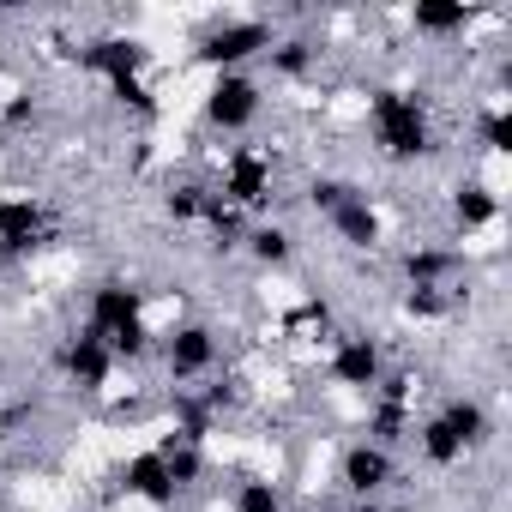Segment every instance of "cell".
<instances>
[{"instance_id": "obj_1", "label": "cell", "mask_w": 512, "mask_h": 512, "mask_svg": "<svg viewBox=\"0 0 512 512\" xmlns=\"http://www.w3.org/2000/svg\"><path fill=\"white\" fill-rule=\"evenodd\" d=\"M368 133H374V151H380L386 163H428V157L440 151L434 115H428V97H422V91L374 85V91H368Z\"/></svg>"}, {"instance_id": "obj_2", "label": "cell", "mask_w": 512, "mask_h": 512, "mask_svg": "<svg viewBox=\"0 0 512 512\" xmlns=\"http://www.w3.org/2000/svg\"><path fill=\"white\" fill-rule=\"evenodd\" d=\"M211 193H217L223 205H235L241 217L260 223V217L272 211V193H278V157L260 151V145H229V151H223V169H217V181H211Z\"/></svg>"}, {"instance_id": "obj_3", "label": "cell", "mask_w": 512, "mask_h": 512, "mask_svg": "<svg viewBox=\"0 0 512 512\" xmlns=\"http://www.w3.org/2000/svg\"><path fill=\"white\" fill-rule=\"evenodd\" d=\"M278 43V25L272 19H223L199 37L193 61L211 67V73H247V61H266V49Z\"/></svg>"}, {"instance_id": "obj_4", "label": "cell", "mask_w": 512, "mask_h": 512, "mask_svg": "<svg viewBox=\"0 0 512 512\" xmlns=\"http://www.w3.org/2000/svg\"><path fill=\"white\" fill-rule=\"evenodd\" d=\"M217 356H223V344H217L211 320H181V326L157 332V362H163V374H169L175 392H187L193 380H205L217 368Z\"/></svg>"}, {"instance_id": "obj_5", "label": "cell", "mask_w": 512, "mask_h": 512, "mask_svg": "<svg viewBox=\"0 0 512 512\" xmlns=\"http://www.w3.org/2000/svg\"><path fill=\"white\" fill-rule=\"evenodd\" d=\"M260 109H266V85L253 79V73H211L205 103H199L205 127H211V133H229V139L260 121Z\"/></svg>"}, {"instance_id": "obj_6", "label": "cell", "mask_w": 512, "mask_h": 512, "mask_svg": "<svg viewBox=\"0 0 512 512\" xmlns=\"http://www.w3.org/2000/svg\"><path fill=\"white\" fill-rule=\"evenodd\" d=\"M55 241V211H49V199H37V193H0V253L19 266V260H31L37 247H49Z\"/></svg>"}, {"instance_id": "obj_7", "label": "cell", "mask_w": 512, "mask_h": 512, "mask_svg": "<svg viewBox=\"0 0 512 512\" xmlns=\"http://www.w3.org/2000/svg\"><path fill=\"white\" fill-rule=\"evenodd\" d=\"M386 374V344L374 332H338L332 356H326V380L338 392H374V380Z\"/></svg>"}, {"instance_id": "obj_8", "label": "cell", "mask_w": 512, "mask_h": 512, "mask_svg": "<svg viewBox=\"0 0 512 512\" xmlns=\"http://www.w3.org/2000/svg\"><path fill=\"white\" fill-rule=\"evenodd\" d=\"M55 374L67 380V386H79L85 398H97L109 380H115V356H109V344L97 338V332H67L61 344H55Z\"/></svg>"}, {"instance_id": "obj_9", "label": "cell", "mask_w": 512, "mask_h": 512, "mask_svg": "<svg viewBox=\"0 0 512 512\" xmlns=\"http://www.w3.org/2000/svg\"><path fill=\"white\" fill-rule=\"evenodd\" d=\"M73 61H79L85 73H97L103 85H121V79H145V67H151V43L115 31V37H91V43H79Z\"/></svg>"}, {"instance_id": "obj_10", "label": "cell", "mask_w": 512, "mask_h": 512, "mask_svg": "<svg viewBox=\"0 0 512 512\" xmlns=\"http://www.w3.org/2000/svg\"><path fill=\"white\" fill-rule=\"evenodd\" d=\"M392 482H398V458H392L386 446L350 440V446L338 452V488H344L350 500H380Z\"/></svg>"}, {"instance_id": "obj_11", "label": "cell", "mask_w": 512, "mask_h": 512, "mask_svg": "<svg viewBox=\"0 0 512 512\" xmlns=\"http://www.w3.org/2000/svg\"><path fill=\"white\" fill-rule=\"evenodd\" d=\"M127 320H145V284H133V278H121V272L97 278L91 296H85V332L109 338V332L127 326Z\"/></svg>"}, {"instance_id": "obj_12", "label": "cell", "mask_w": 512, "mask_h": 512, "mask_svg": "<svg viewBox=\"0 0 512 512\" xmlns=\"http://www.w3.org/2000/svg\"><path fill=\"white\" fill-rule=\"evenodd\" d=\"M115 482H121V494H127V500L157 506V512H169V506L181 500V494H175V482H169V464H163V452H157V446L133 452V458L115 470Z\"/></svg>"}, {"instance_id": "obj_13", "label": "cell", "mask_w": 512, "mask_h": 512, "mask_svg": "<svg viewBox=\"0 0 512 512\" xmlns=\"http://www.w3.org/2000/svg\"><path fill=\"white\" fill-rule=\"evenodd\" d=\"M326 229H332V241H344V247H356V253H374V247L386 241V211H380L368 193H356V199H344V205L326 217Z\"/></svg>"}, {"instance_id": "obj_14", "label": "cell", "mask_w": 512, "mask_h": 512, "mask_svg": "<svg viewBox=\"0 0 512 512\" xmlns=\"http://www.w3.org/2000/svg\"><path fill=\"white\" fill-rule=\"evenodd\" d=\"M434 416L452 428V440L464 446V458H470V452H482V446L494 440V416H488V404H482L476 392H452V398H446Z\"/></svg>"}, {"instance_id": "obj_15", "label": "cell", "mask_w": 512, "mask_h": 512, "mask_svg": "<svg viewBox=\"0 0 512 512\" xmlns=\"http://www.w3.org/2000/svg\"><path fill=\"white\" fill-rule=\"evenodd\" d=\"M398 272H404V290H446V278L458 272V253L440 241H416L398 253Z\"/></svg>"}, {"instance_id": "obj_16", "label": "cell", "mask_w": 512, "mask_h": 512, "mask_svg": "<svg viewBox=\"0 0 512 512\" xmlns=\"http://www.w3.org/2000/svg\"><path fill=\"white\" fill-rule=\"evenodd\" d=\"M241 253H247V260L260 266V272H284V266H296V229H290V223L260 217V223H247Z\"/></svg>"}, {"instance_id": "obj_17", "label": "cell", "mask_w": 512, "mask_h": 512, "mask_svg": "<svg viewBox=\"0 0 512 512\" xmlns=\"http://www.w3.org/2000/svg\"><path fill=\"white\" fill-rule=\"evenodd\" d=\"M476 19H482V13L464 7V0H416V7H410V31L428 37V43H452V37H464Z\"/></svg>"}, {"instance_id": "obj_18", "label": "cell", "mask_w": 512, "mask_h": 512, "mask_svg": "<svg viewBox=\"0 0 512 512\" xmlns=\"http://www.w3.org/2000/svg\"><path fill=\"white\" fill-rule=\"evenodd\" d=\"M488 223H500V193H494L488 181L464 175V181L452 187V229H458V235H476V229H488Z\"/></svg>"}, {"instance_id": "obj_19", "label": "cell", "mask_w": 512, "mask_h": 512, "mask_svg": "<svg viewBox=\"0 0 512 512\" xmlns=\"http://www.w3.org/2000/svg\"><path fill=\"white\" fill-rule=\"evenodd\" d=\"M266 67H272V79H290V85H302V79L320 67V43H314L308 31H296V37H278V43L266 49Z\"/></svg>"}, {"instance_id": "obj_20", "label": "cell", "mask_w": 512, "mask_h": 512, "mask_svg": "<svg viewBox=\"0 0 512 512\" xmlns=\"http://www.w3.org/2000/svg\"><path fill=\"white\" fill-rule=\"evenodd\" d=\"M199 223H205V235H211V253H241V235H247V223H253V217H241L235 205H223L217 193H205Z\"/></svg>"}, {"instance_id": "obj_21", "label": "cell", "mask_w": 512, "mask_h": 512, "mask_svg": "<svg viewBox=\"0 0 512 512\" xmlns=\"http://www.w3.org/2000/svg\"><path fill=\"white\" fill-rule=\"evenodd\" d=\"M410 440H416V452H422L428 470H458V464H464V446L452 440V428H446L440 416H422Z\"/></svg>"}, {"instance_id": "obj_22", "label": "cell", "mask_w": 512, "mask_h": 512, "mask_svg": "<svg viewBox=\"0 0 512 512\" xmlns=\"http://www.w3.org/2000/svg\"><path fill=\"white\" fill-rule=\"evenodd\" d=\"M157 452H163V464H169L175 494H187V488H199V482H205V446H193V440H181V434H163V440H157Z\"/></svg>"}, {"instance_id": "obj_23", "label": "cell", "mask_w": 512, "mask_h": 512, "mask_svg": "<svg viewBox=\"0 0 512 512\" xmlns=\"http://www.w3.org/2000/svg\"><path fill=\"white\" fill-rule=\"evenodd\" d=\"M103 344H109L115 368H139V362H151V356H157V332H151L145 320H127V326H115Z\"/></svg>"}, {"instance_id": "obj_24", "label": "cell", "mask_w": 512, "mask_h": 512, "mask_svg": "<svg viewBox=\"0 0 512 512\" xmlns=\"http://www.w3.org/2000/svg\"><path fill=\"white\" fill-rule=\"evenodd\" d=\"M416 434V410L410 404H368V434L362 440H374V446H398V440H410Z\"/></svg>"}, {"instance_id": "obj_25", "label": "cell", "mask_w": 512, "mask_h": 512, "mask_svg": "<svg viewBox=\"0 0 512 512\" xmlns=\"http://www.w3.org/2000/svg\"><path fill=\"white\" fill-rule=\"evenodd\" d=\"M205 193H211V187H205L199 175H181V181H169V187H163V199H157V205H163V217H169V223H199Z\"/></svg>"}, {"instance_id": "obj_26", "label": "cell", "mask_w": 512, "mask_h": 512, "mask_svg": "<svg viewBox=\"0 0 512 512\" xmlns=\"http://www.w3.org/2000/svg\"><path fill=\"white\" fill-rule=\"evenodd\" d=\"M229 512H290V500L272 476H241L229 494Z\"/></svg>"}, {"instance_id": "obj_27", "label": "cell", "mask_w": 512, "mask_h": 512, "mask_svg": "<svg viewBox=\"0 0 512 512\" xmlns=\"http://www.w3.org/2000/svg\"><path fill=\"white\" fill-rule=\"evenodd\" d=\"M356 193H362V187L344 181V175H308V193H302V199H308L314 217H332V211H338L344 199H356Z\"/></svg>"}, {"instance_id": "obj_28", "label": "cell", "mask_w": 512, "mask_h": 512, "mask_svg": "<svg viewBox=\"0 0 512 512\" xmlns=\"http://www.w3.org/2000/svg\"><path fill=\"white\" fill-rule=\"evenodd\" d=\"M109 97H115V109H127L133 121H157V115H163V103H157V91H151L145 79H121V85H109Z\"/></svg>"}, {"instance_id": "obj_29", "label": "cell", "mask_w": 512, "mask_h": 512, "mask_svg": "<svg viewBox=\"0 0 512 512\" xmlns=\"http://www.w3.org/2000/svg\"><path fill=\"white\" fill-rule=\"evenodd\" d=\"M476 139H482V151H494V157L512 151V115H506V103L476 109Z\"/></svg>"}, {"instance_id": "obj_30", "label": "cell", "mask_w": 512, "mask_h": 512, "mask_svg": "<svg viewBox=\"0 0 512 512\" xmlns=\"http://www.w3.org/2000/svg\"><path fill=\"white\" fill-rule=\"evenodd\" d=\"M416 392H422V374H416V368L386 362V374L374 380V392H368V398H374V404H410Z\"/></svg>"}, {"instance_id": "obj_31", "label": "cell", "mask_w": 512, "mask_h": 512, "mask_svg": "<svg viewBox=\"0 0 512 512\" xmlns=\"http://www.w3.org/2000/svg\"><path fill=\"white\" fill-rule=\"evenodd\" d=\"M43 121V97L25 85V91H13V97H0V127L7 133H25V127H37Z\"/></svg>"}, {"instance_id": "obj_32", "label": "cell", "mask_w": 512, "mask_h": 512, "mask_svg": "<svg viewBox=\"0 0 512 512\" xmlns=\"http://www.w3.org/2000/svg\"><path fill=\"white\" fill-rule=\"evenodd\" d=\"M398 308H404V320H446V290H404L398 296Z\"/></svg>"}, {"instance_id": "obj_33", "label": "cell", "mask_w": 512, "mask_h": 512, "mask_svg": "<svg viewBox=\"0 0 512 512\" xmlns=\"http://www.w3.org/2000/svg\"><path fill=\"white\" fill-rule=\"evenodd\" d=\"M326 326H332V302H320V296L290 314V332H326Z\"/></svg>"}, {"instance_id": "obj_34", "label": "cell", "mask_w": 512, "mask_h": 512, "mask_svg": "<svg viewBox=\"0 0 512 512\" xmlns=\"http://www.w3.org/2000/svg\"><path fill=\"white\" fill-rule=\"evenodd\" d=\"M350 512H410V506H392V500H356Z\"/></svg>"}, {"instance_id": "obj_35", "label": "cell", "mask_w": 512, "mask_h": 512, "mask_svg": "<svg viewBox=\"0 0 512 512\" xmlns=\"http://www.w3.org/2000/svg\"><path fill=\"white\" fill-rule=\"evenodd\" d=\"M308 512H338V506H308Z\"/></svg>"}]
</instances>
